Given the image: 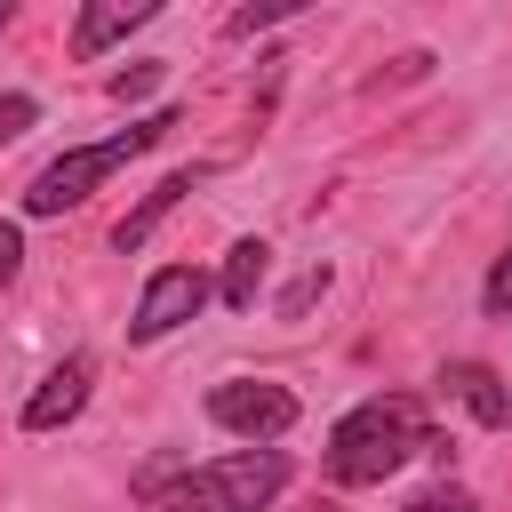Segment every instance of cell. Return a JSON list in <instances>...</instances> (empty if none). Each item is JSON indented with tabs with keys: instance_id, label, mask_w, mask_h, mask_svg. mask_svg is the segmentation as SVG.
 I'll list each match as a JSON object with an SVG mask.
<instances>
[{
	"instance_id": "6da1fadb",
	"label": "cell",
	"mask_w": 512,
	"mask_h": 512,
	"mask_svg": "<svg viewBox=\"0 0 512 512\" xmlns=\"http://www.w3.org/2000/svg\"><path fill=\"white\" fill-rule=\"evenodd\" d=\"M440 448V432H432V416H424V400L416 392H368L352 416H336V432H328V480L336 488H376V480H392L408 456H432Z\"/></svg>"
},
{
	"instance_id": "7a4b0ae2",
	"label": "cell",
	"mask_w": 512,
	"mask_h": 512,
	"mask_svg": "<svg viewBox=\"0 0 512 512\" xmlns=\"http://www.w3.org/2000/svg\"><path fill=\"white\" fill-rule=\"evenodd\" d=\"M280 488H288L280 448H232V456H208L176 480H144L152 512H264Z\"/></svg>"
},
{
	"instance_id": "3957f363",
	"label": "cell",
	"mask_w": 512,
	"mask_h": 512,
	"mask_svg": "<svg viewBox=\"0 0 512 512\" xmlns=\"http://www.w3.org/2000/svg\"><path fill=\"white\" fill-rule=\"evenodd\" d=\"M168 128H176V112H152V120H128L120 136H104V144H72V152H56V160L24 184V216H64V208H80L112 168H128L136 152H152Z\"/></svg>"
},
{
	"instance_id": "277c9868",
	"label": "cell",
	"mask_w": 512,
	"mask_h": 512,
	"mask_svg": "<svg viewBox=\"0 0 512 512\" xmlns=\"http://www.w3.org/2000/svg\"><path fill=\"white\" fill-rule=\"evenodd\" d=\"M208 416H216L232 440L272 448V440L296 424V392H288V384H264V376H224V384H208Z\"/></svg>"
},
{
	"instance_id": "5b68a950",
	"label": "cell",
	"mask_w": 512,
	"mask_h": 512,
	"mask_svg": "<svg viewBox=\"0 0 512 512\" xmlns=\"http://www.w3.org/2000/svg\"><path fill=\"white\" fill-rule=\"evenodd\" d=\"M208 296H216V280H208L200 264H160V272L144 280L136 312H128V344H160L168 328L200 320V304H208Z\"/></svg>"
},
{
	"instance_id": "8992f818",
	"label": "cell",
	"mask_w": 512,
	"mask_h": 512,
	"mask_svg": "<svg viewBox=\"0 0 512 512\" xmlns=\"http://www.w3.org/2000/svg\"><path fill=\"white\" fill-rule=\"evenodd\" d=\"M88 384H96V360H88V352H64V360L40 376V392L24 400V432H56V424H72V416L88 408Z\"/></svg>"
},
{
	"instance_id": "52a82bcc",
	"label": "cell",
	"mask_w": 512,
	"mask_h": 512,
	"mask_svg": "<svg viewBox=\"0 0 512 512\" xmlns=\"http://www.w3.org/2000/svg\"><path fill=\"white\" fill-rule=\"evenodd\" d=\"M152 16H160V0H88L80 24H72V48H80V56H104L112 40H128V32L152 24Z\"/></svg>"
},
{
	"instance_id": "ba28073f",
	"label": "cell",
	"mask_w": 512,
	"mask_h": 512,
	"mask_svg": "<svg viewBox=\"0 0 512 512\" xmlns=\"http://www.w3.org/2000/svg\"><path fill=\"white\" fill-rule=\"evenodd\" d=\"M440 384H448V392H456L488 432H504V424H512V384H504L488 360H448V376H440Z\"/></svg>"
},
{
	"instance_id": "9c48e42d",
	"label": "cell",
	"mask_w": 512,
	"mask_h": 512,
	"mask_svg": "<svg viewBox=\"0 0 512 512\" xmlns=\"http://www.w3.org/2000/svg\"><path fill=\"white\" fill-rule=\"evenodd\" d=\"M192 184H200V168H176V176H160V184H152V192H144V200H136V208L112 224V248H120V256H128V248H144V240L160 232V216H168V208H176Z\"/></svg>"
},
{
	"instance_id": "30bf717a",
	"label": "cell",
	"mask_w": 512,
	"mask_h": 512,
	"mask_svg": "<svg viewBox=\"0 0 512 512\" xmlns=\"http://www.w3.org/2000/svg\"><path fill=\"white\" fill-rule=\"evenodd\" d=\"M264 272H272V248H264V240H232V248H224V272H216V296H224L232 312H256Z\"/></svg>"
},
{
	"instance_id": "8fae6325",
	"label": "cell",
	"mask_w": 512,
	"mask_h": 512,
	"mask_svg": "<svg viewBox=\"0 0 512 512\" xmlns=\"http://www.w3.org/2000/svg\"><path fill=\"white\" fill-rule=\"evenodd\" d=\"M480 312L488 320H512V248L488 264V288H480Z\"/></svg>"
},
{
	"instance_id": "7c38bea8",
	"label": "cell",
	"mask_w": 512,
	"mask_h": 512,
	"mask_svg": "<svg viewBox=\"0 0 512 512\" xmlns=\"http://www.w3.org/2000/svg\"><path fill=\"white\" fill-rule=\"evenodd\" d=\"M160 72H168V64H128V72H112V96H120V104H136V96H152V88H160Z\"/></svg>"
},
{
	"instance_id": "4fadbf2b",
	"label": "cell",
	"mask_w": 512,
	"mask_h": 512,
	"mask_svg": "<svg viewBox=\"0 0 512 512\" xmlns=\"http://www.w3.org/2000/svg\"><path fill=\"white\" fill-rule=\"evenodd\" d=\"M32 120H40V104H32V96H0V144H16Z\"/></svg>"
},
{
	"instance_id": "5bb4252c",
	"label": "cell",
	"mask_w": 512,
	"mask_h": 512,
	"mask_svg": "<svg viewBox=\"0 0 512 512\" xmlns=\"http://www.w3.org/2000/svg\"><path fill=\"white\" fill-rule=\"evenodd\" d=\"M408 512H480V504H472L464 488H432V496H416Z\"/></svg>"
},
{
	"instance_id": "9a60e30c",
	"label": "cell",
	"mask_w": 512,
	"mask_h": 512,
	"mask_svg": "<svg viewBox=\"0 0 512 512\" xmlns=\"http://www.w3.org/2000/svg\"><path fill=\"white\" fill-rule=\"evenodd\" d=\"M320 288H328V272H304V280H296V288H288V296H280V312H288V320H296V312H304V304H312V296H320Z\"/></svg>"
},
{
	"instance_id": "2e32d148",
	"label": "cell",
	"mask_w": 512,
	"mask_h": 512,
	"mask_svg": "<svg viewBox=\"0 0 512 512\" xmlns=\"http://www.w3.org/2000/svg\"><path fill=\"white\" fill-rule=\"evenodd\" d=\"M16 264H24V232H16V224H0V288L16 280Z\"/></svg>"
},
{
	"instance_id": "e0dca14e",
	"label": "cell",
	"mask_w": 512,
	"mask_h": 512,
	"mask_svg": "<svg viewBox=\"0 0 512 512\" xmlns=\"http://www.w3.org/2000/svg\"><path fill=\"white\" fill-rule=\"evenodd\" d=\"M280 16H288V8H240V16H232V32H256V24H280Z\"/></svg>"
},
{
	"instance_id": "ac0fdd59",
	"label": "cell",
	"mask_w": 512,
	"mask_h": 512,
	"mask_svg": "<svg viewBox=\"0 0 512 512\" xmlns=\"http://www.w3.org/2000/svg\"><path fill=\"white\" fill-rule=\"evenodd\" d=\"M0 32H8V0H0Z\"/></svg>"
}]
</instances>
